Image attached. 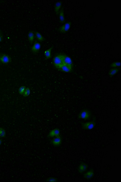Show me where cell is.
Returning <instances> with one entry per match:
<instances>
[{
    "mask_svg": "<svg viewBox=\"0 0 121 182\" xmlns=\"http://www.w3.org/2000/svg\"><path fill=\"white\" fill-rule=\"evenodd\" d=\"M35 36L38 40L40 42H42L44 40L43 36L40 34L39 32H35Z\"/></svg>",
    "mask_w": 121,
    "mask_h": 182,
    "instance_id": "obj_17",
    "label": "cell"
},
{
    "mask_svg": "<svg viewBox=\"0 0 121 182\" xmlns=\"http://www.w3.org/2000/svg\"><path fill=\"white\" fill-rule=\"evenodd\" d=\"M90 116V113L87 110H83L79 114V118L80 119L87 120L89 118Z\"/></svg>",
    "mask_w": 121,
    "mask_h": 182,
    "instance_id": "obj_5",
    "label": "cell"
},
{
    "mask_svg": "<svg viewBox=\"0 0 121 182\" xmlns=\"http://www.w3.org/2000/svg\"><path fill=\"white\" fill-rule=\"evenodd\" d=\"M59 16H60V22L64 23L65 21V19L64 11L63 9L60 10V14H59Z\"/></svg>",
    "mask_w": 121,
    "mask_h": 182,
    "instance_id": "obj_15",
    "label": "cell"
},
{
    "mask_svg": "<svg viewBox=\"0 0 121 182\" xmlns=\"http://www.w3.org/2000/svg\"><path fill=\"white\" fill-rule=\"evenodd\" d=\"M47 181L48 182H57V180L54 178H50L47 179Z\"/></svg>",
    "mask_w": 121,
    "mask_h": 182,
    "instance_id": "obj_23",
    "label": "cell"
},
{
    "mask_svg": "<svg viewBox=\"0 0 121 182\" xmlns=\"http://www.w3.org/2000/svg\"><path fill=\"white\" fill-rule=\"evenodd\" d=\"M12 59L9 55L5 53H0V63L6 64L10 63Z\"/></svg>",
    "mask_w": 121,
    "mask_h": 182,
    "instance_id": "obj_2",
    "label": "cell"
},
{
    "mask_svg": "<svg viewBox=\"0 0 121 182\" xmlns=\"http://www.w3.org/2000/svg\"><path fill=\"white\" fill-rule=\"evenodd\" d=\"M41 48V44L37 41H35L34 45L31 48V51L34 53H38Z\"/></svg>",
    "mask_w": 121,
    "mask_h": 182,
    "instance_id": "obj_4",
    "label": "cell"
},
{
    "mask_svg": "<svg viewBox=\"0 0 121 182\" xmlns=\"http://www.w3.org/2000/svg\"><path fill=\"white\" fill-rule=\"evenodd\" d=\"M120 65H121V62H113V63L111 64V67H113V68L119 67H120Z\"/></svg>",
    "mask_w": 121,
    "mask_h": 182,
    "instance_id": "obj_22",
    "label": "cell"
},
{
    "mask_svg": "<svg viewBox=\"0 0 121 182\" xmlns=\"http://www.w3.org/2000/svg\"><path fill=\"white\" fill-rule=\"evenodd\" d=\"M61 142H62V139H61V138H60V136L55 137V138L53 139L51 141L52 144L53 145L56 146H60V144H61Z\"/></svg>",
    "mask_w": 121,
    "mask_h": 182,
    "instance_id": "obj_10",
    "label": "cell"
},
{
    "mask_svg": "<svg viewBox=\"0 0 121 182\" xmlns=\"http://www.w3.org/2000/svg\"><path fill=\"white\" fill-rule=\"evenodd\" d=\"M87 165L85 163H82L80 165V166L79 167V172L80 173L83 172H85L87 170Z\"/></svg>",
    "mask_w": 121,
    "mask_h": 182,
    "instance_id": "obj_11",
    "label": "cell"
},
{
    "mask_svg": "<svg viewBox=\"0 0 121 182\" xmlns=\"http://www.w3.org/2000/svg\"><path fill=\"white\" fill-rule=\"evenodd\" d=\"M119 69L118 68H112L110 70L109 74L111 76H113L117 73L119 72Z\"/></svg>",
    "mask_w": 121,
    "mask_h": 182,
    "instance_id": "obj_18",
    "label": "cell"
},
{
    "mask_svg": "<svg viewBox=\"0 0 121 182\" xmlns=\"http://www.w3.org/2000/svg\"><path fill=\"white\" fill-rule=\"evenodd\" d=\"M94 174V171L93 170H91L85 174L84 177L87 179H90L93 177Z\"/></svg>",
    "mask_w": 121,
    "mask_h": 182,
    "instance_id": "obj_12",
    "label": "cell"
},
{
    "mask_svg": "<svg viewBox=\"0 0 121 182\" xmlns=\"http://www.w3.org/2000/svg\"><path fill=\"white\" fill-rule=\"evenodd\" d=\"M62 5V3L60 2H58L56 3L55 6V11L56 12V13H58L59 12V11Z\"/></svg>",
    "mask_w": 121,
    "mask_h": 182,
    "instance_id": "obj_16",
    "label": "cell"
},
{
    "mask_svg": "<svg viewBox=\"0 0 121 182\" xmlns=\"http://www.w3.org/2000/svg\"><path fill=\"white\" fill-rule=\"evenodd\" d=\"M53 61L54 66L57 68L58 69L60 66L63 64H64L62 54H59L58 55H56L53 58Z\"/></svg>",
    "mask_w": 121,
    "mask_h": 182,
    "instance_id": "obj_1",
    "label": "cell"
},
{
    "mask_svg": "<svg viewBox=\"0 0 121 182\" xmlns=\"http://www.w3.org/2000/svg\"><path fill=\"white\" fill-rule=\"evenodd\" d=\"M60 135V131L58 128H55L52 130L48 135V136L50 137H54L59 136Z\"/></svg>",
    "mask_w": 121,
    "mask_h": 182,
    "instance_id": "obj_8",
    "label": "cell"
},
{
    "mask_svg": "<svg viewBox=\"0 0 121 182\" xmlns=\"http://www.w3.org/2000/svg\"><path fill=\"white\" fill-rule=\"evenodd\" d=\"M28 39L30 43H32L35 39V34L34 33L31 31L29 32L28 34Z\"/></svg>",
    "mask_w": 121,
    "mask_h": 182,
    "instance_id": "obj_13",
    "label": "cell"
},
{
    "mask_svg": "<svg viewBox=\"0 0 121 182\" xmlns=\"http://www.w3.org/2000/svg\"><path fill=\"white\" fill-rule=\"evenodd\" d=\"M58 69L60 70V71H62L68 73V72H70L72 71V68L69 67V66H68L66 64H63L58 68Z\"/></svg>",
    "mask_w": 121,
    "mask_h": 182,
    "instance_id": "obj_6",
    "label": "cell"
},
{
    "mask_svg": "<svg viewBox=\"0 0 121 182\" xmlns=\"http://www.w3.org/2000/svg\"><path fill=\"white\" fill-rule=\"evenodd\" d=\"M71 25V23L70 22H68L66 23L64 26L60 27L59 28V31L62 32H65L66 31H67L69 30Z\"/></svg>",
    "mask_w": 121,
    "mask_h": 182,
    "instance_id": "obj_9",
    "label": "cell"
},
{
    "mask_svg": "<svg viewBox=\"0 0 121 182\" xmlns=\"http://www.w3.org/2000/svg\"><path fill=\"white\" fill-rule=\"evenodd\" d=\"M30 93H31V91H30V89L29 88H26L23 95L25 97H27L30 94Z\"/></svg>",
    "mask_w": 121,
    "mask_h": 182,
    "instance_id": "obj_20",
    "label": "cell"
},
{
    "mask_svg": "<svg viewBox=\"0 0 121 182\" xmlns=\"http://www.w3.org/2000/svg\"><path fill=\"white\" fill-rule=\"evenodd\" d=\"M63 56V63L64 64H66L69 67L72 68L73 67V62L70 57L69 56L66 55H62Z\"/></svg>",
    "mask_w": 121,
    "mask_h": 182,
    "instance_id": "obj_3",
    "label": "cell"
},
{
    "mask_svg": "<svg viewBox=\"0 0 121 182\" xmlns=\"http://www.w3.org/2000/svg\"><path fill=\"white\" fill-rule=\"evenodd\" d=\"M95 126V123L94 122H90L84 124L82 125V127L85 129L92 130Z\"/></svg>",
    "mask_w": 121,
    "mask_h": 182,
    "instance_id": "obj_7",
    "label": "cell"
},
{
    "mask_svg": "<svg viewBox=\"0 0 121 182\" xmlns=\"http://www.w3.org/2000/svg\"><path fill=\"white\" fill-rule=\"evenodd\" d=\"M2 143V140L1 139H0V145H1Z\"/></svg>",
    "mask_w": 121,
    "mask_h": 182,
    "instance_id": "obj_25",
    "label": "cell"
},
{
    "mask_svg": "<svg viewBox=\"0 0 121 182\" xmlns=\"http://www.w3.org/2000/svg\"><path fill=\"white\" fill-rule=\"evenodd\" d=\"M6 136V132L4 128L0 127V138H4Z\"/></svg>",
    "mask_w": 121,
    "mask_h": 182,
    "instance_id": "obj_19",
    "label": "cell"
},
{
    "mask_svg": "<svg viewBox=\"0 0 121 182\" xmlns=\"http://www.w3.org/2000/svg\"><path fill=\"white\" fill-rule=\"evenodd\" d=\"M3 40V35L2 31H0V42H1Z\"/></svg>",
    "mask_w": 121,
    "mask_h": 182,
    "instance_id": "obj_24",
    "label": "cell"
},
{
    "mask_svg": "<svg viewBox=\"0 0 121 182\" xmlns=\"http://www.w3.org/2000/svg\"><path fill=\"white\" fill-rule=\"evenodd\" d=\"M52 51V47L47 49L44 52V55L47 59H49L51 57V52Z\"/></svg>",
    "mask_w": 121,
    "mask_h": 182,
    "instance_id": "obj_14",
    "label": "cell"
},
{
    "mask_svg": "<svg viewBox=\"0 0 121 182\" xmlns=\"http://www.w3.org/2000/svg\"><path fill=\"white\" fill-rule=\"evenodd\" d=\"M26 88L25 86H21L19 89V93H20V94L21 95H23L25 91Z\"/></svg>",
    "mask_w": 121,
    "mask_h": 182,
    "instance_id": "obj_21",
    "label": "cell"
}]
</instances>
